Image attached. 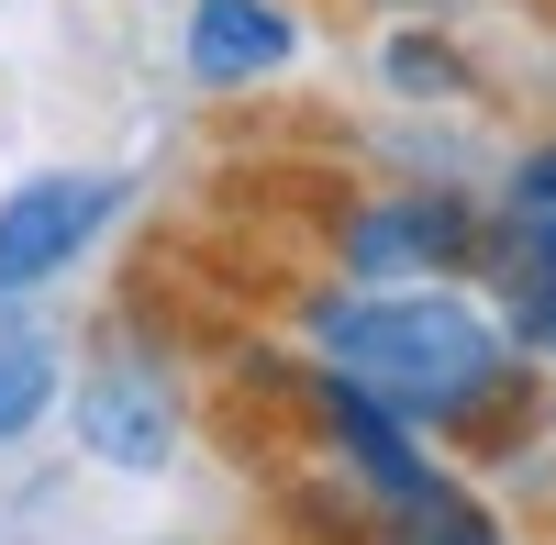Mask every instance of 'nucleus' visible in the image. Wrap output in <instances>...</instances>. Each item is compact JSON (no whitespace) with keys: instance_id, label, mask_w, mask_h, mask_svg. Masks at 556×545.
I'll use <instances>...</instances> for the list:
<instances>
[{"instance_id":"f257e3e1","label":"nucleus","mask_w":556,"mask_h":545,"mask_svg":"<svg viewBox=\"0 0 556 545\" xmlns=\"http://www.w3.org/2000/svg\"><path fill=\"white\" fill-rule=\"evenodd\" d=\"M312 356L456 445H513V423L534 413L513 334L479 301H456V279H356L345 301L312 312Z\"/></svg>"},{"instance_id":"f03ea898","label":"nucleus","mask_w":556,"mask_h":545,"mask_svg":"<svg viewBox=\"0 0 556 545\" xmlns=\"http://www.w3.org/2000/svg\"><path fill=\"white\" fill-rule=\"evenodd\" d=\"M479 235H490V212H468L456 190H379L334 223V256H345V279H468Z\"/></svg>"},{"instance_id":"7ed1b4c3","label":"nucleus","mask_w":556,"mask_h":545,"mask_svg":"<svg viewBox=\"0 0 556 545\" xmlns=\"http://www.w3.org/2000/svg\"><path fill=\"white\" fill-rule=\"evenodd\" d=\"M112 212H123V178H101V167H45V178H23V190L0 201V301H23V290L56 279V267H78L89 245H101Z\"/></svg>"},{"instance_id":"20e7f679","label":"nucleus","mask_w":556,"mask_h":545,"mask_svg":"<svg viewBox=\"0 0 556 545\" xmlns=\"http://www.w3.org/2000/svg\"><path fill=\"white\" fill-rule=\"evenodd\" d=\"M78 434H89L101 468H167L178 457V401H167L156 368H134L112 345L101 368H89V390H78Z\"/></svg>"},{"instance_id":"39448f33","label":"nucleus","mask_w":556,"mask_h":545,"mask_svg":"<svg viewBox=\"0 0 556 545\" xmlns=\"http://www.w3.org/2000/svg\"><path fill=\"white\" fill-rule=\"evenodd\" d=\"M468 279L501 290V334L556 356V212H490V235H479V267Z\"/></svg>"},{"instance_id":"423d86ee","label":"nucleus","mask_w":556,"mask_h":545,"mask_svg":"<svg viewBox=\"0 0 556 545\" xmlns=\"http://www.w3.org/2000/svg\"><path fill=\"white\" fill-rule=\"evenodd\" d=\"M290 56H301V12H290V0H201V12H190V78L201 89L278 78Z\"/></svg>"},{"instance_id":"0eeeda50","label":"nucleus","mask_w":556,"mask_h":545,"mask_svg":"<svg viewBox=\"0 0 556 545\" xmlns=\"http://www.w3.org/2000/svg\"><path fill=\"white\" fill-rule=\"evenodd\" d=\"M45 401H56V345L23 301H0V445L45 423Z\"/></svg>"},{"instance_id":"6e6552de","label":"nucleus","mask_w":556,"mask_h":545,"mask_svg":"<svg viewBox=\"0 0 556 545\" xmlns=\"http://www.w3.org/2000/svg\"><path fill=\"white\" fill-rule=\"evenodd\" d=\"M513 201H523V212H556V145H534V156L513 167Z\"/></svg>"}]
</instances>
